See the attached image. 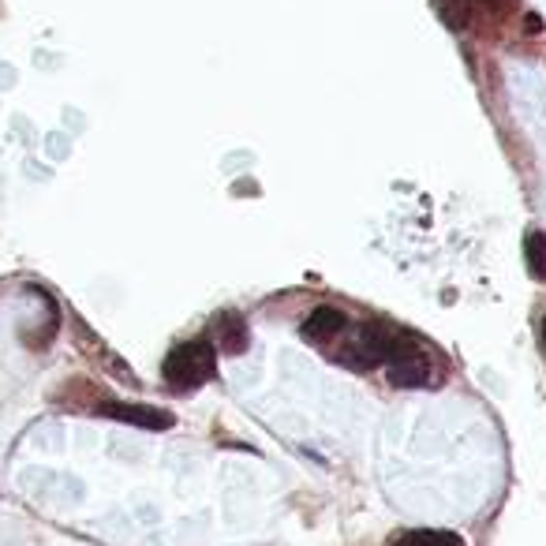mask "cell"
I'll use <instances>...</instances> for the list:
<instances>
[{
    "label": "cell",
    "instance_id": "obj_7",
    "mask_svg": "<svg viewBox=\"0 0 546 546\" xmlns=\"http://www.w3.org/2000/svg\"><path fill=\"white\" fill-rule=\"evenodd\" d=\"M524 259H528V270H532L535 281H546V236L539 229L528 232V240H524Z\"/></svg>",
    "mask_w": 546,
    "mask_h": 546
},
{
    "label": "cell",
    "instance_id": "obj_3",
    "mask_svg": "<svg viewBox=\"0 0 546 546\" xmlns=\"http://www.w3.org/2000/svg\"><path fill=\"white\" fill-rule=\"evenodd\" d=\"M348 326V318L337 311V307H315L311 315L303 318V337L315 341V345H326L333 337H341Z\"/></svg>",
    "mask_w": 546,
    "mask_h": 546
},
{
    "label": "cell",
    "instance_id": "obj_2",
    "mask_svg": "<svg viewBox=\"0 0 546 546\" xmlns=\"http://www.w3.org/2000/svg\"><path fill=\"white\" fill-rule=\"evenodd\" d=\"M431 378H434L431 356L401 333V341H397L393 356H389V382L401 389H423V386H431Z\"/></svg>",
    "mask_w": 546,
    "mask_h": 546
},
{
    "label": "cell",
    "instance_id": "obj_4",
    "mask_svg": "<svg viewBox=\"0 0 546 546\" xmlns=\"http://www.w3.org/2000/svg\"><path fill=\"white\" fill-rule=\"evenodd\" d=\"M101 416L109 419H124V423H135V427H150V431H161V427H173V416L169 412H158V408H143V404H101Z\"/></svg>",
    "mask_w": 546,
    "mask_h": 546
},
{
    "label": "cell",
    "instance_id": "obj_6",
    "mask_svg": "<svg viewBox=\"0 0 546 546\" xmlns=\"http://www.w3.org/2000/svg\"><path fill=\"white\" fill-rule=\"evenodd\" d=\"M434 8L449 30H464L472 23V0H434Z\"/></svg>",
    "mask_w": 546,
    "mask_h": 546
},
{
    "label": "cell",
    "instance_id": "obj_1",
    "mask_svg": "<svg viewBox=\"0 0 546 546\" xmlns=\"http://www.w3.org/2000/svg\"><path fill=\"white\" fill-rule=\"evenodd\" d=\"M217 371V352L210 341H187V345H176L169 352V360L161 367L165 382L176 389V393H187V389H199L202 382H210Z\"/></svg>",
    "mask_w": 546,
    "mask_h": 546
},
{
    "label": "cell",
    "instance_id": "obj_5",
    "mask_svg": "<svg viewBox=\"0 0 546 546\" xmlns=\"http://www.w3.org/2000/svg\"><path fill=\"white\" fill-rule=\"evenodd\" d=\"M214 333H217V341H221V352H244L247 345V326H244V318L240 315H232V311H225V315H217L214 318Z\"/></svg>",
    "mask_w": 546,
    "mask_h": 546
},
{
    "label": "cell",
    "instance_id": "obj_8",
    "mask_svg": "<svg viewBox=\"0 0 546 546\" xmlns=\"http://www.w3.org/2000/svg\"><path fill=\"white\" fill-rule=\"evenodd\" d=\"M393 546H464L453 532H408Z\"/></svg>",
    "mask_w": 546,
    "mask_h": 546
},
{
    "label": "cell",
    "instance_id": "obj_9",
    "mask_svg": "<svg viewBox=\"0 0 546 546\" xmlns=\"http://www.w3.org/2000/svg\"><path fill=\"white\" fill-rule=\"evenodd\" d=\"M539 337H543V352H546V315H543V322H539Z\"/></svg>",
    "mask_w": 546,
    "mask_h": 546
}]
</instances>
